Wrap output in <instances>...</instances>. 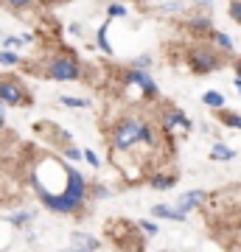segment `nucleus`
<instances>
[{
    "instance_id": "nucleus-1",
    "label": "nucleus",
    "mask_w": 241,
    "mask_h": 252,
    "mask_svg": "<svg viewBox=\"0 0 241 252\" xmlns=\"http://www.w3.org/2000/svg\"><path fill=\"white\" fill-rule=\"evenodd\" d=\"M84 199H87V182H84V177H81L73 165H68V185H65V190L62 193H42L39 202H42L48 210L68 216V213L81 210Z\"/></svg>"
},
{
    "instance_id": "nucleus-2",
    "label": "nucleus",
    "mask_w": 241,
    "mask_h": 252,
    "mask_svg": "<svg viewBox=\"0 0 241 252\" xmlns=\"http://www.w3.org/2000/svg\"><path fill=\"white\" fill-rule=\"evenodd\" d=\"M138 143H149L154 146V135H152V126L138 121V118H126L115 126L112 132V146L115 152H132V146Z\"/></svg>"
},
{
    "instance_id": "nucleus-3",
    "label": "nucleus",
    "mask_w": 241,
    "mask_h": 252,
    "mask_svg": "<svg viewBox=\"0 0 241 252\" xmlns=\"http://www.w3.org/2000/svg\"><path fill=\"white\" fill-rule=\"evenodd\" d=\"M45 73L56 81H76L81 76V64L73 56H56V59H51V64H48Z\"/></svg>"
},
{
    "instance_id": "nucleus-4",
    "label": "nucleus",
    "mask_w": 241,
    "mask_h": 252,
    "mask_svg": "<svg viewBox=\"0 0 241 252\" xmlns=\"http://www.w3.org/2000/svg\"><path fill=\"white\" fill-rule=\"evenodd\" d=\"M0 98L6 107H26V90L20 87V81L14 79H3L0 81Z\"/></svg>"
},
{
    "instance_id": "nucleus-5",
    "label": "nucleus",
    "mask_w": 241,
    "mask_h": 252,
    "mask_svg": "<svg viewBox=\"0 0 241 252\" xmlns=\"http://www.w3.org/2000/svg\"><path fill=\"white\" fill-rule=\"evenodd\" d=\"M126 81L135 84V87H140L146 95H157V84H154L152 76H149L146 70H140V67H132V70L126 73Z\"/></svg>"
},
{
    "instance_id": "nucleus-6",
    "label": "nucleus",
    "mask_w": 241,
    "mask_h": 252,
    "mask_svg": "<svg viewBox=\"0 0 241 252\" xmlns=\"http://www.w3.org/2000/svg\"><path fill=\"white\" fill-rule=\"evenodd\" d=\"M191 67L197 73H210L219 67V59H216V54H210V51H194L191 54Z\"/></svg>"
},
{
    "instance_id": "nucleus-7",
    "label": "nucleus",
    "mask_w": 241,
    "mask_h": 252,
    "mask_svg": "<svg viewBox=\"0 0 241 252\" xmlns=\"http://www.w3.org/2000/svg\"><path fill=\"white\" fill-rule=\"evenodd\" d=\"M70 244H73V250H90V252L101 250V241L99 238H93V235H87V233H73Z\"/></svg>"
},
{
    "instance_id": "nucleus-8",
    "label": "nucleus",
    "mask_w": 241,
    "mask_h": 252,
    "mask_svg": "<svg viewBox=\"0 0 241 252\" xmlns=\"http://www.w3.org/2000/svg\"><path fill=\"white\" fill-rule=\"evenodd\" d=\"M202 199H205V193H202V190H188V193H182V196H179L177 210L188 213V210H194L197 205H202Z\"/></svg>"
},
{
    "instance_id": "nucleus-9",
    "label": "nucleus",
    "mask_w": 241,
    "mask_h": 252,
    "mask_svg": "<svg viewBox=\"0 0 241 252\" xmlns=\"http://www.w3.org/2000/svg\"><path fill=\"white\" fill-rule=\"evenodd\" d=\"M163 126H166V129H191V121H188L185 115H182V112H177V109H171V112H166V115H163Z\"/></svg>"
},
{
    "instance_id": "nucleus-10",
    "label": "nucleus",
    "mask_w": 241,
    "mask_h": 252,
    "mask_svg": "<svg viewBox=\"0 0 241 252\" xmlns=\"http://www.w3.org/2000/svg\"><path fill=\"white\" fill-rule=\"evenodd\" d=\"M152 216H160V219H171V221H185V213L177 210L171 205H154L152 207Z\"/></svg>"
},
{
    "instance_id": "nucleus-11",
    "label": "nucleus",
    "mask_w": 241,
    "mask_h": 252,
    "mask_svg": "<svg viewBox=\"0 0 241 252\" xmlns=\"http://www.w3.org/2000/svg\"><path fill=\"white\" fill-rule=\"evenodd\" d=\"M202 104H207L210 109H222L224 107V95L216 93V90H207L205 95H202Z\"/></svg>"
},
{
    "instance_id": "nucleus-12",
    "label": "nucleus",
    "mask_w": 241,
    "mask_h": 252,
    "mask_svg": "<svg viewBox=\"0 0 241 252\" xmlns=\"http://www.w3.org/2000/svg\"><path fill=\"white\" fill-rule=\"evenodd\" d=\"M210 157H213V160H233V157H236V152H233V149H227L224 143H216L213 149H210Z\"/></svg>"
},
{
    "instance_id": "nucleus-13",
    "label": "nucleus",
    "mask_w": 241,
    "mask_h": 252,
    "mask_svg": "<svg viewBox=\"0 0 241 252\" xmlns=\"http://www.w3.org/2000/svg\"><path fill=\"white\" fill-rule=\"evenodd\" d=\"M59 104H65V107H70V109H84V107H87V98H76V95H62V98H59Z\"/></svg>"
},
{
    "instance_id": "nucleus-14",
    "label": "nucleus",
    "mask_w": 241,
    "mask_h": 252,
    "mask_svg": "<svg viewBox=\"0 0 241 252\" xmlns=\"http://www.w3.org/2000/svg\"><path fill=\"white\" fill-rule=\"evenodd\" d=\"M174 182H177V177H163V174H154V177H152V185H154V188H160V190L171 188Z\"/></svg>"
},
{
    "instance_id": "nucleus-15",
    "label": "nucleus",
    "mask_w": 241,
    "mask_h": 252,
    "mask_svg": "<svg viewBox=\"0 0 241 252\" xmlns=\"http://www.w3.org/2000/svg\"><path fill=\"white\" fill-rule=\"evenodd\" d=\"M0 64L3 67H14V64H20V56L14 51H0Z\"/></svg>"
},
{
    "instance_id": "nucleus-16",
    "label": "nucleus",
    "mask_w": 241,
    "mask_h": 252,
    "mask_svg": "<svg viewBox=\"0 0 241 252\" xmlns=\"http://www.w3.org/2000/svg\"><path fill=\"white\" fill-rule=\"evenodd\" d=\"M188 26L197 28V31H210V28H213V23H210V17H194Z\"/></svg>"
},
{
    "instance_id": "nucleus-17",
    "label": "nucleus",
    "mask_w": 241,
    "mask_h": 252,
    "mask_svg": "<svg viewBox=\"0 0 241 252\" xmlns=\"http://www.w3.org/2000/svg\"><path fill=\"white\" fill-rule=\"evenodd\" d=\"M213 42L219 48H224V51H233V39L227 34H222V31H216V34H213Z\"/></svg>"
},
{
    "instance_id": "nucleus-18",
    "label": "nucleus",
    "mask_w": 241,
    "mask_h": 252,
    "mask_svg": "<svg viewBox=\"0 0 241 252\" xmlns=\"http://www.w3.org/2000/svg\"><path fill=\"white\" fill-rule=\"evenodd\" d=\"M222 121L233 129H241V115H236V112H222Z\"/></svg>"
},
{
    "instance_id": "nucleus-19",
    "label": "nucleus",
    "mask_w": 241,
    "mask_h": 252,
    "mask_svg": "<svg viewBox=\"0 0 241 252\" xmlns=\"http://www.w3.org/2000/svg\"><path fill=\"white\" fill-rule=\"evenodd\" d=\"M107 17H109V20L126 17V9H124V6H118V3H112V6H109V9H107Z\"/></svg>"
},
{
    "instance_id": "nucleus-20",
    "label": "nucleus",
    "mask_w": 241,
    "mask_h": 252,
    "mask_svg": "<svg viewBox=\"0 0 241 252\" xmlns=\"http://www.w3.org/2000/svg\"><path fill=\"white\" fill-rule=\"evenodd\" d=\"M99 48L104 51V54H112V48H109V42H107V26L99 31Z\"/></svg>"
},
{
    "instance_id": "nucleus-21",
    "label": "nucleus",
    "mask_w": 241,
    "mask_h": 252,
    "mask_svg": "<svg viewBox=\"0 0 241 252\" xmlns=\"http://www.w3.org/2000/svg\"><path fill=\"white\" fill-rule=\"evenodd\" d=\"M9 9H14V11H20V9H28L31 6V0H3Z\"/></svg>"
},
{
    "instance_id": "nucleus-22",
    "label": "nucleus",
    "mask_w": 241,
    "mask_h": 252,
    "mask_svg": "<svg viewBox=\"0 0 241 252\" xmlns=\"http://www.w3.org/2000/svg\"><path fill=\"white\" fill-rule=\"evenodd\" d=\"M230 17L236 20V23H241V0H233V6H230Z\"/></svg>"
},
{
    "instance_id": "nucleus-23",
    "label": "nucleus",
    "mask_w": 241,
    "mask_h": 252,
    "mask_svg": "<svg viewBox=\"0 0 241 252\" xmlns=\"http://www.w3.org/2000/svg\"><path fill=\"white\" fill-rule=\"evenodd\" d=\"M140 230L146 235H157V224H154V221H140Z\"/></svg>"
},
{
    "instance_id": "nucleus-24",
    "label": "nucleus",
    "mask_w": 241,
    "mask_h": 252,
    "mask_svg": "<svg viewBox=\"0 0 241 252\" xmlns=\"http://www.w3.org/2000/svg\"><path fill=\"white\" fill-rule=\"evenodd\" d=\"M28 219H31V213H17V216L9 219V224H26Z\"/></svg>"
},
{
    "instance_id": "nucleus-25",
    "label": "nucleus",
    "mask_w": 241,
    "mask_h": 252,
    "mask_svg": "<svg viewBox=\"0 0 241 252\" xmlns=\"http://www.w3.org/2000/svg\"><path fill=\"white\" fill-rule=\"evenodd\" d=\"M84 160H87L90 165H93V168H99V165H101V160H99V157H96V154H93V152H90V149H87V152H84Z\"/></svg>"
},
{
    "instance_id": "nucleus-26",
    "label": "nucleus",
    "mask_w": 241,
    "mask_h": 252,
    "mask_svg": "<svg viewBox=\"0 0 241 252\" xmlns=\"http://www.w3.org/2000/svg\"><path fill=\"white\" fill-rule=\"evenodd\" d=\"M149 64H152V59H149V56H138V59H135V67H140V70H146Z\"/></svg>"
},
{
    "instance_id": "nucleus-27",
    "label": "nucleus",
    "mask_w": 241,
    "mask_h": 252,
    "mask_svg": "<svg viewBox=\"0 0 241 252\" xmlns=\"http://www.w3.org/2000/svg\"><path fill=\"white\" fill-rule=\"evenodd\" d=\"M68 160H81V157H84V152H79V149H68Z\"/></svg>"
},
{
    "instance_id": "nucleus-28",
    "label": "nucleus",
    "mask_w": 241,
    "mask_h": 252,
    "mask_svg": "<svg viewBox=\"0 0 241 252\" xmlns=\"http://www.w3.org/2000/svg\"><path fill=\"white\" fill-rule=\"evenodd\" d=\"M3 107H6V104H3V98H0V129H3V124H6V118H3Z\"/></svg>"
},
{
    "instance_id": "nucleus-29",
    "label": "nucleus",
    "mask_w": 241,
    "mask_h": 252,
    "mask_svg": "<svg viewBox=\"0 0 241 252\" xmlns=\"http://www.w3.org/2000/svg\"><path fill=\"white\" fill-rule=\"evenodd\" d=\"M236 90L241 93V76H239V79H236Z\"/></svg>"
}]
</instances>
